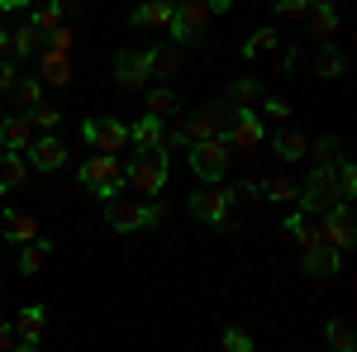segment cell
<instances>
[{
  "label": "cell",
  "mask_w": 357,
  "mask_h": 352,
  "mask_svg": "<svg viewBox=\"0 0 357 352\" xmlns=\"http://www.w3.org/2000/svg\"><path fill=\"white\" fill-rule=\"evenodd\" d=\"M48 257H53V243H48V238H38V243L20 247V262H15V267L24 271V276H38V271H43V262H48Z\"/></svg>",
  "instance_id": "cb8c5ba5"
},
{
  "label": "cell",
  "mask_w": 357,
  "mask_h": 352,
  "mask_svg": "<svg viewBox=\"0 0 357 352\" xmlns=\"http://www.w3.org/2000/svg\"><path fill=\"white\" fill-rule=\"evenodd\" d=\"M0 124H5V109H0Z\"/></svg>",
  "instance_id": "c3c4849f"
},
{
  "label": "cell",
  "mask_w": 357,
  "mask_h": 352,
  "mask_svg": "<svg viewBox=\"0 0 357 352\" xmlns=\"http://www.w3.org/2000/svg\"><path fill=\"white\" fill-rule=\"evenodd\" d=\"M82 138L100 153V158H119V153L129 148V124H124V119H114V114H110V119H86Z\"/></svg>",
  "instance_id": "52a82bcc"
},
{
  "label": "cell",
  "mask_w": 357,
  "mask_h": 352,
  "mask_svg": "<svg viewBox=\"0 0 357 352\" xmlns=\"http://www.w3.org/2000/svg\"><path fill=\"white\" fill-rule=\"evenodd\" d=\"M262 91V82L257 77H238V82L229 86V95H224V109L234 114V109H252V95Z\"/></svg>",
  "instance_id": "7402d4cb"
},
{
  "label": "cell",
  "mask_w": 357,
  "mask_h": 352,
  "mask_svg": "<svg viewBox=\"0 0 357 352\" xmlns=\"http://www.w3.org/2000/svg\"><path fill=\"white\" fill-rule=\"evenodd\" d=\"M0 62H10V29L0 24Z\"/></svg>",
  "instance_id": "bcb514c9"
},
{
  "label": "cell",
  "mask_w": 357,
  "mask_h": 352,
  "mask_svg": "<svg viewBox=\"0 0 357 352\" xmlns=\"http://www.w3.org/2000/svg\"><path fill=\"white\" fill-rule=\"evenodd\" d=\"M29 143H33V124H29V114H5V124H0V153H29Z\"/></svg>",
  "instance_id": "5bb4252c"
},
{
  "label": "cell",
  "mask_w": 357,
  "mask_h": 352,
  "mask_svg": "<svg viewBox=\"0 0 357 352\" xmlns=\"http://www.w3.org/2000/svg\"><path fill=\"white\" fill-rule=\"evenodd\" d=\"M10 352H38V343H15Z\"/></svg>",
  "instance_id": "7dc6e473"
},
{
  "label": "cell",
  "mask_w": 357,
  "mask_h": 352,
  "mask_svg": "<svg viewBox=\"0 0 357 352\" xmlns=\"http://www.w3.org/2000/svg\"><path fill=\"white\" fill-rule=\"evenodd\" d=\"M38 77H43L48 86H67V82H72V57L43 48V53H38Z\"/></svg>",
  "instance_id": "e0dca14e"
},
{
  "label": "cell",
  "mask_w": 357,
  "mask_h": 352,
  "mask_svg": "<svg viewBox=\"0 0 357 352\" xmlns=\"http://www.w3.org/2000/svg\"><path fill=\"white\" fill-rule=\"evenodd\" d=\"M272 48H276V29H267V24H262V29H252V33H248V38H243V57L272 53Z\"/></svg>",
  "instance_id": "e575fe53"
},
{
  "label": "cell",
  "mask_w": 357,
  "mask_h": 352,
  "mask_svg": "<svg viewBox=\"0 0 357 352\" xmlns=\"http://www.w3.org/2000/svg\"><path fill=\"white\" fill-rule=\"evenodd\" d=\"M24 176H29L24 153H0V195H5V190H15Z\"/></svg>",
  "instance_id": "603a6c76"
},
{
  "label": "cell",
  "mask_w": 357,
  "mask_h": 352,
  "mask_svg": "<svg viewBox=\"0 0 357 352\" xmlns=\"http://www.w3.org/2000/svg\"><path fill=\"white\" fill-rule=\"evenodd\" d=\"M324 352H329V348H324Z\"/></svg>",
  "instance_id": "681fc988"
},
{
  "label": "cell",
  "mask_w": 357,
  "mask_h": 352,
  "mask_svg": "<svg viewBox=\"0 0 357 352\" xmlns=\"http://www.w3.org/2000/svg\"><path fill=\"white\" fill-rule=\"evenodd\" d=\"M191 215L200 224H210V229H224V234H234V224H229V200H224V186H205L191 195Z\"/></svg>",
  "instance_id": "8fae6325"
},
{
  "label": "cell",
  "mask_w": 357,
  "mask_h": 352,
  "mask_svg": "<svg viewBox=\"0 0 357 352\" xmlns=\"http://www.w3.org/2000/svg\"><path fill=\"white\" fill-rule=\"evenodd\" d=\"M262 195L276 200V205H291L296 200V181L291 176H272V181H262Z\"/></svg>",
  "instance_id": "d590c367"
},
{
  "label": "cell",
  "mask_w": 357,
  "mask_h": 352,
  "mask_svg": "<svg viewBox=\"0 0 357 352\" xmlns=\"http://www.w3.org/2000/svg\"><path fill=\"white\" fill-rule=\"evenodd\" d=\"M5 238H10V243H20V247L38 243V219L20 215V210H5Z\"/></svg>",
  "instance_id": "ac0fdd59"
},
{
  "label": "cell",
  "mask_w": 357,
  "mask_h": 352,
  "mask_svg": "<svg viewBox=\"0 0 357 352\" xmlns=\"http://www.w3.org/2000/svg\"><path fill=\"white\" fill-rule=\"evenodd\" d=\"M72 43H77V33H72L67 24L57 29V33H48V48H53V53H72Z\"/></svg>",
  "instance_id": "b9f144b4"
},
{
  "label": "cell",
  "mask_w": 357,
  "mask_h": 352,
  "mask_svg": "<svg viewBox=\"0 0 357 352\" xmlns=\"http://www.w3.org/2000/svg\"><path fill=\"white\" fill-rule=\"evenodd\" d=\"M296 205H301V215H329L333 205H338V186H333V171H310L301 186H296Z\"/></svg>",
  "instance_id": "8992f818"
},
{
  "label": "cell",
  "mask_w": 357,
  "mask_h": 352,
  "mask_svg": "<svg viewBox=\"0 0 357 352\" xmlns=\"http://www.w3.org/2000/svg\"><path fill=\"white\" fill-rule=\"evenodd\" d=\"M224 138H229V153H252V148H262V143H267V124H262V114H257V109H234Z\"/></svg>",
  "instance_id": "ba28073f"
},
{
  "label": "cell",
  "mask_w": 357,
  "mask_h": 352,
  "mask_svg": "<svg viewBox=\"0 0 357 352\" xmlns=\"http://www.w3.org/2000/svg\"><path fill=\"white\" fill-rule=\"evenodd\" d=\"M114 82L124 91H148V82H153V53L148 48H124L114 57Z\"/></svg>",
  "instance_id": "9c48e42d"
},
{
  "label": "cell",
  "mask_w": 357,
  "mask_h": 352,
  "mask_svg": "<svg viewBox=\"0 0 357 352\" xmlns=\"http://www.w3.org/2000/svg\"><path fill=\"white\" fill-rule=\"evenodd\" d=\"M38 38H43V33L24 20V24L10 33V53H15V57H38Z\"/></svg>",
  "instance_id": "83f0119b"
},
{
  "label": "cell",
  "mask_w": 357,
  "mask_h": 352,
  "mask_svg": "<svg viewBox=\"0 0 357 352\" xmlns=\"http://www.w3.org/2000/svg\"><path fill=\"white\" fill-rule=\"evenodd\" d=\"M224 200H229V210L252 205V200H262V181H234V186H224Z\"/></svg>",
  "instance_id": "d6a6232c"
},
{
  "label": "cell",
  "mask_w": 357,
  "mask_h": 352,
  "mask_svg": "<svg viewBox=\"0 0 357 352\" xmlns=\"http://www.w3.org/2000/svg\"><path fill=\"white\" fill-rule=\"evenodd\" d=\"M29 124H33V129H43V134H57V124H62V109H53V105L29 109Z\"/></svg>",
  "instance_id": "74e56055"
},
{
  "label": "cell",
  "mask_w": 357,
  "mask_h": 352,
  "mask_svg": "<svg viewBox=\"0 0 357 352\" xmlns=\"http://www.w3.org/2000/svg\"><path fill=\"white\" fill-rule=\"evenodd\" d=\"M301 224H305V215H301V210H296V215H286V219H281V229H286V234H296Z\"/></svg>",
  "instance_id": "f6af8a7d"
},
{
  "label": "cell",
  "mask_w": 357,
  "mask_h": 352,
  "mask_svg": "<svg viewBox=\"0 0 357 352\" xmlns=\"http://www.w3.org/2000/svg\"><path fill=\"white\" fill-rule=\"evenodd\" d=\"M224 129H229V109H224V100H210L205 109H195L186 119L181 138L186 143H205V138H224Z\"/></svg>",
  "instance_id": "30bf717a"
},
{
  "label": "cell",
  "mask_w": 357,
  "mask_h": 352,
  "mask_svg": "<svg viewBox=\"0 0 357 352\" xmlns=\"http://www.w3.org/2000/svg\"><path fill=\"white\" fill-rule=\"evenodd\" d=\"M162 205L158 200H110L105 205V224H110L114 234H138V229H153V224H162Z\"/></svg>",
  "instance_id": "3957f363"
},
{
  "label": "cell",
  "mask_w": 357,
  "mask_h": 352,
  "mask_svg": "<svg viewBox=\"0 0 357 352\" xmlns=\"http://www.w3.org/2000/svg\"><path fill=\"white\" fill-rule=\"evenodd\" d=\"M224 352H257V343H252V333L238 324H229L224 328Z\"/></svg>",
  "instance_id": "8d00e7d4"
},
{
  "label": "cell",
  "mask_w": 357,
  "mask_h": 352,
  "mask_svg": "<svg viewBox=\"0 0 357 352\" xmlns=\"http://www.w3.org/2000/svg\"><path fill=\"white\" fill-rule=\"evenodd\" d=\"M29 24L38 29V33H43V38H48V33H57V29H62V5H38V10H33V15H29Z\"/></svg>",
  "instance_id": "1f68e13d"
},
{
  "label": "cell",
  "mask_w": 357,
  "mask_h": 352,
  "mask_svg": "<svg viewBox=\"0 0 357 352\" xmlns=\"http://www.w3.org/2000/svg\"><path fill=\"white\" fill-rule=\"evenodd\" d=\"M172 10H176L172 0H153V5H138L134 15H129V24H134V29H167V24H172Z\"/></svg>",
  "instance_id": "d6986e66"
},
{
  "label": "cell",
  "mask_w": 357,
  "mask_h": 352,
  "mask_svg": "<svg viewBox=\"0 0 357 352\" xmlns=\"http://www.w3.org/2000/svg\"><path fill=\"white\" fill-rule=\"evenodd\" d=\"M181 100H176V91L172 86H148V114L153 119H167V114H176Z\"/></svg>",
  "instance_id": "484cf974"
},
{
  "label": "cell",
  "mask_w": 357,
  "mask_h": 352,
  "mask_svg": "<svg viewBox=\"0 0 357 352\" xmlns=\"http://www.w3.org/2000/svg\"><path fill=\"white\" fill-rule=\"evenodd\" d=\"M272 148H276V158H286V162H305V153H310V138L305 134H276L272 138Z\"/></svg>",
  "instance_id": "4316f807"
},
{
  "label": "cell",
  "mask_w": 357,
  "mask_h": 352,
  "mask_svg": "<svg viewBox=\"0 0 357 352\" xmlns=\"http://www.w3.org/2000/svg\"><path fill=\"white\" fill-rule=\"evenodd\" d=\"M162 119H153V114H143L138 124H129V143H134V153H162Z\"/></svg>",
  "instance_id": "9a60e30c"
},
{
  "label": "cell",
  "mask_w": 357,
  "mask_h": 352,
  "mask_svg": "<svg viewBox=\"0 0 357 352\" xmlns=\"http://www.w3.org/2000/svg\"><path fill=\"white\" fill-rule=\"evenodd\" d=\"M310 24H314V33H319L324 43H333V33H338V5H333V0L310 5Z\"/></svg>",
  "instance_id": "44dd1931"
},
{
  "label": "cell",
  "mask_w": 357,
  "mask_h": 352,
  "mask_svg": "<svg viewBox=\"0 0 357 352\" xmlns=\"http://www.w3.org/2000/svg\"><path fill=\"white\" fill-rule=\"evenodd\" d=\"M319 238L333 252H348L353 247V205H333L329 215H319Z\"/></svg>",
  "instance_id": "7c38bea8"
},
{
  "label": "cell",
  "mask_w": 357,
  "mask_h": 352,
  "mask_svg": "<svg viewBox=\"0 0 357 352\" xmlns=\"http://www.w3.org/2000/svg\"><path fill=\"white\" fill-rule=\"evenodd\" d=\"M24 162L33 167V171H57V167L67 162V143L57 134H33V143H29Z\"/></svg>",
  "instance_id": "4fadbf2b"
},
{
  "label": "cell",
  "mask_w": 357,
  "mask_h": 352,
  "mask_svg": "<svg viewBox=\"0 0 357 352\" xmlns=\"http://www.w3.org/2000/svg\"><path fill=\"white\" fill-rule=\"evenodd\" d=\"M305 158H314L319 171H333V167L343 162V143H338L333 134H324V138H314V143H310V153H305Z\"/></svg>",
  "instance_id": "ffe728a7"
},
{
  "label": "cell",
  "mask_w": 357,
  "mask_h": 352,
  "mask_svg": "<svg viewBox=\"0 0 357 352\" xmlns=\"http://www.w3.org/2000/svg\"><path fill=\"white\" fill-rule=\"evenodd\" d=\"M10 95H15V100L24 105V114H29V109H38V105H43V82H38V77H20Z\"/></svg>",
  "instance_id": "f546056e"
},
{
  "label": "cell",
  "mask_w": 357,
  "mask_h": 352,
  "mask_svg": "<svg viewBox=\"0 0 357 352\" xmlns=\"http://www.w3.org/2000/svg\"><path fill=\"white\" fill-rule=\"evenodd\" d=\"M77 176H82V186L91 190L100 205L119 200V190H124V162H119V158H100V153H91Z\"/></svg>",
  "instance_id": "7a4b0ae2"
},
{
  "label": "cell",
  "mask_w": 357,
  "mask_h": 352,
  "mask_svg": "<svg viewBox=\"0 0 357 352\" xmlns=\"http://www.w3.org/2000/svg\"><path fill=\"white\" fill-rule=\"evenodd\" d=\"M15 82H20V67H15V62H0V100L15 91Z\"/></svg>",
  "instance_id": "7bdbcfd3"
},
{
  "label": "cell",
  "mask_w": 357,
  "mask_h": 352,
  "mask_svg": "<svg viewBox=\"0 0 357 352\" xmlns=\"http://www.w3.org/2000/svg\"><path fill=\"white\" fill-rule=\"evenodd\" d=\"M324 338H329V352H353V328H348V319H329L324 324Z\"/></svg>",
  "instance_id": "836d02e7"
},
{
  "label": "cell",
  "mask_w": 357,
  "mask_h": 352,
  "mask_svg": "<svg viewBox=\"0 0 357 352\" xmlns=\"http://www.w3.org/2000/svg\"><path fill=\"white\" fill-rule=\"evenodd\" d=\"M10 348H15V328L0 324V352H10Z\"/></svg>",
  "instance_id": "ee69618b"
},
{
  "label": "cell",
  "mask_w": 357,
  "mask_h": 352,
  "mask_svg": "<svg viewBox=\"0 0 357 352\" xmlns=\"http://www.w3.org/2000/svg\"><path fill=\"white\" fill-rule=\"evenodd\" d=\"M338 267H343V252H333V247H314V252H305V271H310V276H333Z\"/></svg>",
  "instance_id": "d4e9b609"
},
{
  "label": "cell",
  "mask_w": 357,
  "mask_h": 352,
  "mask_svg": "<svg viewBox=\"0 0 357 352\" xmlns=\"http://www.w3.org/2000/svg\"><path fill=\"white\" fill-rule=\"evenodd\" d=\"M267 119H276V124L291 119V100H286V95H267V100H262V124H267Z\"/></svg>",
  "instance_id": "f35d334b"
},
{
  "label": "cell",
  "mask_w": 357,
  "mask_h": 352,
  "mask_svg": "<svg viewBox=\"0 0 357 352\" xmlns=\"http://www.w3.org/2000/svg\"><path fill=\"white\" fill-rule=\"evenodd\" d=\"M291 238L301 243V252H314V247H324V238H319V224H310V219H305V224L296 229V234H291Z\"/></svg>",
  "instance_id": "ab89813d"
},
{
  "label": "cell",
  "mask_w": 357,
  "mask_h": 352,
  "mask_svg": "<svg viewBox=\"0 0 357 352\" xmlns=\"http://www.w3.org/2000/svg\"><path fill=\"white\" fill-rule=\"evenodd\" d=\"M191 153V171L205 181V186H220L224 181V171H229V138H205V143H191L186 148Z\"/></svg>",
  "instance_id": "5b68a950"
},
{
  "label": "cell",
  "mask_w": 357,
  "mask_h": 352,
  "mask_svg": "<svg viewBox=\"0 0 357 352\" xmlns=\"http://www.w3.org/2000/svg\"><path fill=\"white\" fill-rule=\"evenodd\" d=\"M43 328H48L43 305H24V309L15 314V343H38V338H43Z\"/></svg>",
  "instance_id": "2e32d148"
},
{
  "label": "cell",
  "mask_w": 357,
  "mask_h": 352,
  "mask_svg": "<svg viewBox=\"0 0 357 352\" xmlns=\"http://www.w3.org/2000/svg\"><path fill=\"white\" fill-rule=\"evenodd\" d=\"M210 5L205 0H181L176 10H172V24H167V33H172V43L181 48V43H205V33H210Z\"/></svg>",
  "instance_id": "277c9868"
},
{
  "label": "cell",
  "mask_w": 357,
  "mask_h": 352,
  "mask_svg": "<svg viewBox=\"0 0 357 352\" xmlns=\"http://www.w3.org/2000/svg\"><path fill=\"white\" fill-rule=\"evenodd\" d=\"M314 72H319V77H343V72H348V57L338 53L333 43H324L319 57H314Z\"/></svg>",
  "instance_id": "4dcf8cb0"
},
{
  "label": "cell",
  "mask_w": 357,
  "mask_h": 352,
  "mask_svg": "<svg viewBox=\"0 0 357 352\" xmlns=\"http://www.w3.org/2000/svg\"><path fill=\"white\" fill-rule=\"evenodd\" d=\"M276 15L281 20H305L310 15V0H276Z\"/></svg>",
  "instance_id": "60d3db41"
},
{
  "label": "cell",
  "mask_w": 357,
  "mask_h": 352,
  "mask_svg": "<svg viewBox=\"0 0 357 352\" xmlns=\"http://www.w3.org/2000/svg\"><path fill=\"white\" fill-rule=\"evenodd\" d=\"M148 53H153V77H176V67H181V48L176 43L148 48Z\"/></svg>",
  "instance_id": "f1b7e54d"
},
{
  "label": "cell",
  "mask_w": 357,
  "mask_h": 352,
  "mask_svg": "<svg viewBox=\"0 0 357 352\" xmlns=\"http://www.w3.org/2000/svg\"><path fill=\"white\" fill-rule=\"evenodd\" d=\"M167 171H172L167 153H134V162L124 167V186H134L138 200H158L167 186Z\"/></svg>",
  "instance_id": "6da1fadb"
}]
</instances>
